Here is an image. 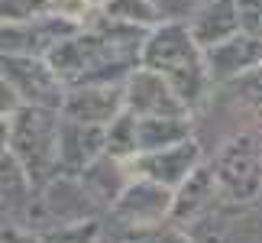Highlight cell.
Returning <instances> with one entry per match:
<instances>
[{
    "instance_id": "obj_22",
    "label": "cell",
    "mask_w": 262,
    "mask_h": 243,
    "mask_svg": "<svg viewBox=\"0 0 262 243\" xmlns=\"http://www.w3.org/2000/svg\"><path fill=\"white\" fill-rule=\"evenodd\" d=\"M42 243H97L100 240V224L97 217L91 220H78V224H55L42 230Z\"/></svg>"
},
{
    "instance_id": "obj_27",
    "label": "cell",
    "mask_w": 262,
    "mask_h": 243,
    "mask_svg": "<svg viewBox=\"0 0 262 243\" xmlns=\"http://www.w3.org/2000/svg\"><path fill=\"white\" fill-rule=\"evenodd\" d=\"M94 7H97L94 0H49V10H52V13L72 19V23H78V26H84V19L91 16Z\"/></svg>"
},
{
    "instance_id": "obj_14",
    "label": "cell",
    "mask_w": 262,
    "mask_h": 243,
    "mask_svg": "<svg viewBox=\"0 0 262 243\" xmlns=\"http://www.w3.org/2000/svg\"><path fill=\"white\" fill-rule=\"evenodd\" d=\"M220 201H224V195H220V188H217L214 169L201 162V166H198V169L191 172V175L175 188L172 220H175V224H181V227H188L194 217L207 214V211H210V208H217Z\"/></svg>"
},
{
    "instance_id": "obj_20",
    "label": "cell",
    "mask_w": 262,
    "mask_h": 243,
    "mask_svg": "<svg viewBox=\"0 0 262 243\" xmlns=\"http://www.w3.org/2000/svg\"><path fill=\"white\" fill-rule=\"evenodd\" d=\"M107 16H117V19H126V23H136V26H146V29H156L159 23H165L159 16V10L152 0H104L97 4Z\"/></svg>"
},
{
    "instance_id": "obj_24",
    "label": "cell",
    "mask_w": 262,
    "mask_h": 243,
    "mask_svg": "<svg viewBox=\"0 0 262 243\" xmlns=\"http://www.w3.org/2000/svg\"><path fill=\"white\" fill-rule=\"evenodd\" d=\"M185 230L191 234V240H194V243H220V240H224V234H227V217L220 214L217 208H210L207 214H201V217L191 220Z\"/></svg>"
},
{
    "instance_id": "obj_9",
    "label": "cell",
    "mask_w": 262,
    "mask_h": 243,
    "mask_svg": "<svg viewBox=\"0 0 262 243\" xmlns=\"http://www.w3.org/2000/svg\"><path fill=\"white\" fill-rule=\"evenodd\" d=\"M201 162H204L201 146H198V139L191 136L185 143L156 149V153H139L136 159H129V166H133V175L152 178V181H159V185H165V188H178Z\"/></svg>"
},
{
    "instance_id": "obj_15",
    "label": "cell",
    "mask_w": 262,
    "mask_h": 243,
    "mask_svg": "<svg viewBox=\"0 0 262 243\" xmlns=\"http://www.w3.org/2000/svg\"><path fill=\"white\" fill-rule=\"evenodd\" d=\"M188 29L201 49H210L230 36L243 33L236 0H201V7L188 19Z\"/></svg>"
},
{
    "instance_id": "obj_4",
    "label": "cell",
    "mask_w": 262,
    "mask_h": 243,
    "mask_svg": "<svg viewBox=\"0 0 262 243\" xmlns=\"http://www.w3.org/2000/svg\"><path fill=\"white\" fill-rule=\"evenodd\" d=\"M214 178L227 205H249L262 191V149L249 133L230 136L217 149L214 162Z\"/></svg>"
},
{
    "instance_id": "obj_5",
    "label": "cell",
    "mask_w": 262,
    "mask_h": 243,
    "mask_svg": "<svg viewBox=\"0 0 262 243\" xmlns=\"http://www.w3.org/2000/svg\"><path fill=\"white\" fill-rule=\"evenodd\" d=\"M0 75H4L23 104L62 110L68 85L55 75L46 55H0Z\"/></svg>"
},
{
    "instance_id": "obj_23",
    "label": "cell",
    "mask_w": 262,
    "mask_h": 243,
    "mask_svg": "<svg viewBox=\"0 0 262 243\" xmlns=\"http://www.w3.org/2000/svg\"><path fill=\"white\" fill-rule=\"evenodd\" d=\"M230 88H233V94H236L239 104H246L253 114L262 117V62L253 65L249 72H243L239 78H233Z\"/></svg>"
},
{
    "instance_id": "obj_7",
    "label": "cell",
    "mask_w": 262,
    "mask_h": 243,
    "mask_svg": "<svg viewBox=\"0 0 262 243\" xmlns=\"http://www.w3.org/2000/svg\"><path fill=\"white\" fill-rule=\"evenodd\" d=\"M172 201H175V188H165L152 178L133 175V181L123 188V195L114 201L110 214L123 227H146V224H159V220L172 217Z\"/></svg>"
},
{
    "instance_id": "obj_18",
    "label": "cell",
    "mask_w": 262,
    "mask_h": 243,
    "mask_svg": "<svg viewBox=\"0 0 262 243\" xmlns=\"http://www.w3.org/2000/svg\"><path fill=\"white\" fill-rule=\"evenodd\" d=\"M33 188V178L26 175V169L16 162L13 153L0 156V208H23Z\"/></svg>"
},
{
    "instance_id": "obj_29",
    "label": "cell",
    "mask_w": 262,
    "mask_h": 243,
    "mask_svg": "<svg viewBox=\"0 0 262 243\" xmlns=\"http://www.w3.org/2000/svg\"><path fill=\"white\" fill-rule=\"evenodd\" d=\"M23 107V100H19V94L13 91V85L0 75V117H13L16 110Z\"/></svg>"
},
{
    "instance_id": "obj_31",
    "label": "cell",
    "mask_w": 262,
    "mask_h": 243,
    "mask_svg": "<svg viewBox=\"0 0 262 243\" xmlns=\"http://www.w3.org/2000/svg\"><path fill=\"white\" fill-rule=\"evenodd\" d=\"M10 153V117H0V156Z\"/></svg>"
},
{
    "instance_id": "obj_16",
    "label": "cell",
    "mask_w": 262,
    "mask_h": 243,
    "mask_svg": "<svg viewBox=\"0 0 262 243\" xmlns=\"http://www.w3.org/2000/svg\"><path fill=\"white\" fill-rule=\"evenodd\" d=\"M81 181L104 208H114V201L123 195V188L133 181V166L123 162V159H117V156H110V153H104L97 162H91V166L81 172Z\"/></svg>"
},
{
    "instance_id": "obj_17",
    "label": "cell",
    "mask_w": 262,
    "mask_h": 243,
    "mask_svg": "<svg viewBox=\"0 0 262 243\" xmlns=\"http://www.w3.org/2000/svg\"><path fill=\"white\" fill-rule=\"evenodd\" d=\"M191 139V117H139V153Z\"/></svg>"
},
{
    "instance_id": "obj_12",
    "label": "cell",
    "mask_w": 262,
    "mask_h": 243,
    "mask_svg": "<svg viewBox=\"0 0 262 243\" xmlns=\"http://www.w3.org/2000/svg\"><path fill=\"white\" fill-rule=\"evenodd\" d=\"M107 153V127L81 124V120L62 117V133H58V159L62 172L81 175V172Z\"/></svg>"
},
{
    "instance_id": "obj_6",
    "label": "cell",
    "mask_w": 262,
    "mask_h": 243,
    "mask_svg": "<svg viewBox=\"0 0 262 243\" xmlns=\"http://www.w3.org/2000/svg\"><path fill=\"white\" fill-rule=\"evenodd\" d=\"M78 29L84 26L52 13V10L46 16L23 19V23H4L0 26V55H49L62 39H68Z\"/></svg>"
},
{
    "instance_id": "obj_1",
    "label": "cell",
    "mask_w": 262,
    "mask_h": 243,
    "mask_svg": "<svg viewBox=\"0 0 262 243\" xmlns=\"http://www.w3.org/2000/svg\"><path fill=\"white\" fill-rule=\"evenodd\" d=\"M139 62L165 75L175 94L188 104V110H198L207 100V91L214 81H210L204 62V49L194 43L188 23H159L156 29H149Z\"/></svg>"
},
{
    "instance_id": "obj_28",
    "label": "cell",
    "mask_w": 262,
    "mask_h": 243,
    "mask_svg": "<svg viewBox=\"0 0 262 243\" xmlns=\"http://www.w3.org/2000/svg\"><path fill=\"white\" fill-rule=\"evenodd\" d=\"M236 10H239L243 33L262 39V0H236Z\"/></svg>"
},
{
    "instance_id": "obj_32",
    "label": "cell",
    "mask_w": 262,
    "mask_h": 243,
    "mask_svg": "<svg viewBox=\"0 0 262 243\" xmlns=\"http://www.w3.org/2000/svg\"><path fill=\"white\" fill-rule=\"evenodd\" d=\"M94 4H104V0H94Z\"/></svg>"
},
{
    "instance_id": "obj_13",
    "label": "cell",
    "mask_w": 262,
    "mask_h": 243,
    "mask_svg": "<svg viewBox=\"0 0 262 243\" xmlns=\"http://www.w3.org/2000/svg\"><path fill=\"white\" fill-rule=\"evenodd\" d=\"M204 62H207L210 81L230 85L233 78H239L243 72H249L253 65L262 62V39L249 36V33H236V36L224 39V43L204 49Z\"/></svg>"
},
{
    "instance_id": "obj_11",
    "label": "cell",
    "mask_w": 262,
    "mask_h": 243,
    "mask_svg": "<svg viewBox=\"0 0 262 243\" xmlns=\"http://www.w3.org/2000/svg\"><path fill=\"white\" fill-rule=\"evenodd\" d=\"M123 110H126L123 85H78V88H68L62 117L94 124V127H107Z\"/></svg>"
},
{
    "instance_id": "obj_25",
    "label": "cell",
    "mask_w": 262,
    "mask_h": 243,
    "mask_svg": "<svg viewBox=\"0 0 262 243\" xmlns=\"http://www.w3.org/2000/svg\"><path fill=\"white\" fill-rule=\"evenodd\" d=\"M46 13H49V0H0V26L36 19Z\"/></svg>"
},
{
    "instance_id": "obj_26",
    "label": "cell",
    "mask_w": 262,
    "mask_h": 243,
    "mask_svg": "<svg viewBox=\"0 0 262 243\" xmlns=\"http://www.w3.org/2000/svg\"><path fill=\"white\" fill-rule=\"evenodd\" d=\"M152 4L165 23H188L191 13L201 7V0H152Z\"/></svg>"
},
{
    "instance_id": "obj_3",
    "label": "cell",
    "mask_w": 262,
    "mask_h": 243,
    "mask_svg": "<svg viewBox=\"0 0 262 243\" xmlns=\"http://www.w3.org/2000/svg\"><path fill=\"white\" fill-rule=\"evenodd\" d=\"M58 133H62V110L23 104L10 117V153L26 169L36 188H42L62 172Z\"/></svg>"
},
{
    "instance_id": "obj_8",
    "label": "cell",
    "mask_w": 262,
    "mask_h": 243,
    "mask_svg": "<svg viewBox=\"0 0 262 243\" xmlns=\"http://www.w3.org/2000/svg\"><path fill=\"white\" fill-rule=\"evenodd\" d=\"M126 110L136 117H191L188 104L175 94L165 75L139 65L133 75L123 81Z\"/></svg>"
},
{
    "instance_id": "obj_21",
    "label": "cell",
    "mask_w": 262,
    "mask_h": 243,
    "mask_svg": "<svg viewBox=\"0 0 262 243\" xmlns=\"http://www.w3.org/2000/svg\"><path fill=\"white\" fill-rule=\"evenodd\" d=\"M123 243H194V240H191V234L185 227L168 217V220L146 224V227H126Z\"/></svg>"
},
{
    "instance_id": "obj_19",
    "label": "cell",
    "mask_w": 262,
    "mask_h": 243,
    "mask_svg": "<svg viewBox=\"0 0 262 243\" xmlns=\"http://www.w3.org/2000/svg\"><path fill=\"white\" fill-rule=\"evenodd\" d=\"M107 153L117 159H136L139 156V117L123 110L117 120L107 124Z\"/></svg>"
},
{
    "instance_id": "obj_30",
    "label": "cell",
    "mask_w": 262,
    "mask_h": 243,
    "mask_svg": "<svg viewBox=\"0 0 262 243\" xmlns=\"http://www.w3.org/2000/svg\"><path fill=\"white\" fill-rule=\"evenodd\" d=\"M0 243H42V237L29 234V230H19V227H4L0 230Z\"/></svg>"
},
{
    "instance_id": "obj_10",
    "label": "cell",
    "mask_w": 262,
    "mask_h": 243,
    "mask_svg": "<svg viewBox=\"0 0 262 243\" xmlns=\"http://www.w3.org/2000/svg\"><path fill=\"white\" fill-rule=\"evenodd\" d=\"M42 205H46L49 217H52L55 224L91 220L97 214V208H104L88 191L81 175H72V172H58L52 181H46V185H42Z\"/></svg>"
},
{
    "instance_id": "obj_2",
    "label": "cell",
    "mask_w": 262,
    "mask_h": 243,
    "mask_svg": "<svg viewBox=\"0 0 262 243\" xmlns=\"http://www.w3.org/2000/svg\"><path fill=\"white\" fill-rule=\"evenodd\" d=\"M55 75L65 81L68 88L78 85H123V81L136 72L139 55H129L104 36L91 33V29H78L68 39H62L52 52L46 55Z\"/></svg>"
}]
</instances>
